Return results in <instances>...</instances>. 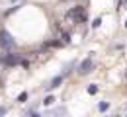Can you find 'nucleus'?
<instances>
[{
	"mask_svg": "<svg viewBox=\"0 0 127 117\" xmlns=\"http://www.w3.org/2000/svg\"><path fill=\"white\" fill-rule=\"evenodd\" d=\"M2 113H6V109H4V107H0V115H2Z\"/></svg>",
	"mask_w": 127,
	"mask_h": 117,
	"instance_id": "6",
	"label": "nucleus"
},
{
	"mask_svg": "<svg viewBox=\"0 0 127 117\" xmlns=\"http://www.w3.org/2000/svg\"><path fill=\"white\" fill-rule=\"evenodd\" d=\"M0 88H2V76H0Z\"/></svg>",
	"mask_w": 127,
	"mask_h": 117,
	"instance_id": "7",
	"label": "nucleus"
},
{
	"mask_svg": "<svg viewBox=\"0 0 127 117\" xmlns=\"http://www.w3.org/2000/svg\"><path fill=\"white\" fill-rule=\"evenodd\" d=\"M53 101H55V100H53V98H47V100L43 101V103H45V105H51V103H53Z\"/></svg>",
	"mask_w": 127,
	"mask_h": 117,
	"instance_id": "5",
	"label": "nucleus"
},
{
	"mask_svg": "<svg viewBox=\"0 0 127 117\" xmlns=\"http://www.w3.org/2000/svg\"><path fill=\"white\" fill-rule=\"evenodd\" d=\"M14 47H16V41L12 39V35L8 33L6 29H0V49L10 51V49H14Z\"/></svg>",
	"mask_w": 127,
	"mask_h": 117,
	"instance_id": "2",
	"label": "nucleus"
},
{
	"mask_svg": "<svg viewBox=\"0 0 127 117\" xmlns=\"http://www.w3.org/2000/svg\"><path fill=\"white\" fill-rule=\"evenodd\" d=\"M125 25H127V22H125Z\"/></svg>",
	"mask_w": 127,
	"mask_h": 117,
	"instance_id": "8",
	"label": "nucleus"
},
{
	"mask_svg": "<svg viewBox=\"0 0 127 117\" xmlns=\"http://www.w3.org/2000/svg\"><path fill=\"white\" fill-rule=\"evenodd\" d=\"M92 67H94V63H92V59H86L82 65L78 67V74H88L90 70H92Z\"/></svg>",
	"mask_w": 127,
	"mask_h": 117,
	"instance_id": "4",
	"label": "nucleus"
},
{
	"mask_svg": "<svg viewBox=\"0 0 127 117\" xmlns=\"http://www.w3.org/2000/svg\"><path fill=\"white\" fill-rule=\"evenodd\" d=\"M86 18H88V14L82 6H74L66 12V22H70V23H84Z\"/></svg>",
	"mask_w": 127,
	"mask_h": 117,
	"instance_id": "1",
	"label": "nucleus"
},
{
	"mask_svg": "<svg viewBox=\"0 0 127 117\" xmlns=\"http://www.w3.org/2000/svg\"><path fill=\"white\" fill-rule=\"evenodd\" d=\"M0 63L6 65V67H16V65H24V57H22V55L8 53V55H2V57H0Z\"/></svg>",
	"mask_w": 127,
	"mask_h": 117,
	"instance_id": "3",
	"label": "nucleus"
}]
</instances>
